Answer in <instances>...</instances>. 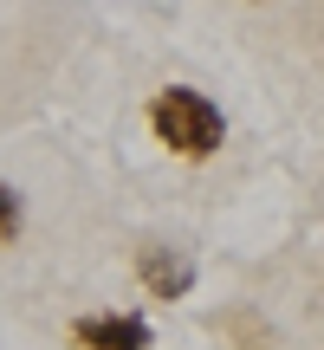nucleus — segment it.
<instances>
[{
    "mask_svg": "<svg viewBox=\"0 0 324 350\" xmlns=\"http://www.w3.org/2000/svg\"><path fill=\"white\" fill-rule=\"evenodd\" d=\"M137 279H143V292L162 305H175V299H188L195 292V260L188 253H175V247H143L137 253Z\"/></svg>",
    "mask_w": 324,
    "mask_h": 350,
    "instance_id": "nucleus-3",
    "label": "nucleus"
},
{
    "mask_svg": "<svg viewBox=\"0 0 324 350\" xmlns=\"http://www.w3.org/2000/svg\"><path fill=\"white\" fill-rule=\"evenodd\" d=\"M150 130H156V143H169V150L188 156V163H201V156H214L227 143L221 104L201 98V91H188V85H169V91L150 98Z\"/></svg>",
    "mask_w": 324,
    "mask_h": 350,
    "instance_id": "nucleus-1",
    "label": "nucleus"
},
{
    "mask_svg": "<svg viewBox=\"0 0 324 350\" xmlns=\"http://www.w3.org/2000/svg\"><path fill=\"white\" fill-rule=\"evenodd\" d=\"M72 344L78 350H150L156 331H150L143 312H91V318L72 325Z\"/></svg>",
    "mask_w": 324,
    "mask_h": 350,
    "instance_id": "nucleus-2",
    "label": "nucleus"
},
{
    "mask_svg": "<svg viewBox=\"0 0 324 350\" xmlns=\"http://www.w3.org/2000/svg\"><path fill=\"white\" fill-rule=\"evenodd\" d=\"M20 227H26V201H20V188L0 182V247H13V240H20Z\"/></svg>",
    "mask_w": 324,
    "mask_h": 350,
    "instance_id": "nucleus-4",
    "label": "nucleus"
}]
</instances>
